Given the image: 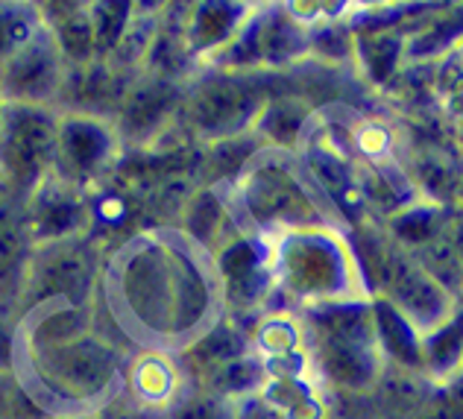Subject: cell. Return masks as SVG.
I'll return each instance as SVG.
<instances>
[{
	"label": "cell",
	"mask_w": 463,
	"mask_h": 419,
	"mask_svg": "<svg viewBox=\"0 0 463 419\" xmlns=\"http://www.w3.org/2000/svg\"><path fill=\"white\" fill-rule=\"evenodd\" d=\"M346 246L335 235L299 226L288 232L285 243L279 246L276 270L297 300L326 302L340 300V293L349 290L352 273H346Z\"/></svg>",
	"instance_id": "cell-1"
},
{
	"label": "cell",
	"mask_w": 463,
	"mask_h": 419,
	"mask_svg": "<svg viewBox=\"0 0 463 419\" xmlns=\"http://www.w3.org/2000/svg\"><path fill=\"white\" fill-rule=\"evenodd\" d=\"M129 385L144 405H153L156 408V405H165L170 399V393L176 387V373L162 355H147V358L132 364Z\"/></svg>",
	"instance_id": "cell-2"
}]
</instances>
